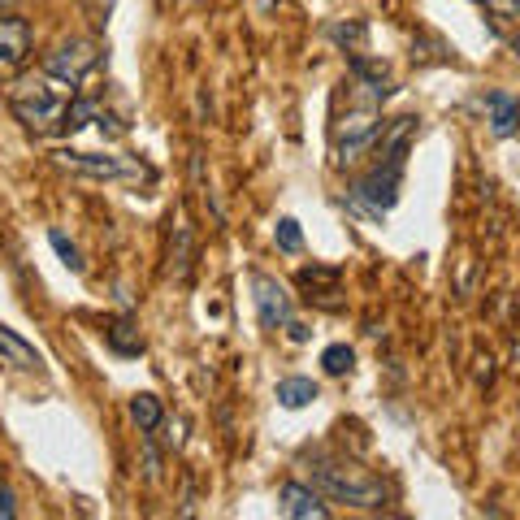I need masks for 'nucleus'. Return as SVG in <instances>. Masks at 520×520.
<instances>
[{
    "mask_svg": "<svg viewBox=\"0 0 520 520\" xmlns=\"http://www.w3.org/2000/svg\"><path fill=\"white\" fill-rule=\"evenodd\" d=\"M312 486L330 494L334 503H351V507H364V512L386 503L382 477H373L356 460H312Z\"/></svg>",
    "mask_w": 520,
    "mask_h": 520,
    "instance_id": "1",
    "label": "nucleus"
},
{
    "mask_svg": "<svg viewBox=\"0 0 520 520\" xmlns=\"http://www.w3.org/2000/svg\"><path fill=\"white\" fill-rule=\"evenodd\" d=\"M364 104H356V109H347L343 117H338L334 126V161L338 165H351L360 161V152H369L377 135H382V113H377V104L386 100V91H373L364 87Z\"/></svg>",
    "mask_w": 520,
    "mask_h": 520,
    "instance_id": "2",
    "label": "nucleus"
},
{
    "mask_svg": "<svg viewBox=\"0 0 520 520\" xmlns=\"http://www.w3.org/2000/svg\"><path fill=\"white\" fill-rule=\"evenodd\" d=\"M9 109L18 113V122L31 126V130H52V126H61V117H65V104L52 96V87L35 83V78L9 87Z\"/></svg>",
    "mask_w": 520,
    "mask_h": 520,
    "instance_id": "3",
    "label": "nucleus"
},
{
    "mask_svg": "<svg viewBox=\"0 0 520 520\" xmlns=\"http://www.w3.org/2000/svg\"><path fill=\"white\" fill-rule=\"evenodd\" d=\"M96 65H100L96 39H65V44H57L44 57V74L57 78V83H65V87H74V83H83Z\"/></svg>",
    "mask_w": 520,
    "mask_h": 520,
    "instance_id": "4",
    "label": "nucleus"
},
{
    "mask_svg": "<svg viewBox=\"0 0 520 520\" xmlns=\"http://www.w3.org/2000/svg\"><path fill=\"white\" fill-rule=\"evenodd\" d=\"M65 169L74 174H87V178H126V182H139V178H152V169L139 161V156H100V152H74V148H61L52 152Z\"/></svg>",
    "mask_w": 520,
    "mask_h": 520,
    "instance_id": "5",
    "label": "nucleus"
},
{
    "mask_svg": "<svg viewBox=\"0 0 520 520\" xmlns=\"http://www.w3.org/2000/svg\"><path fill=\"white\" fill-rule=\"evenodd\" d=\"M252 299H256V317L265 330H278V325L291 321V295L278 278L269 273H252Z\"/></svg>",
    "mask_w": 520,
    "mask_h": 520,
    "instance_id": "6",
    "label": "nucleus"
},
{
    "mask_svg": "<svg viewBox=\"0 0 520 520\" xmlns=\"http://www.w3.org/2000/svg\"><path fill=\"white\" fill-rule=\"evenodd\" d=\"M26 52H31V22L13 18V13H0V78L22 70Z\"/></svg>",
    "mask_w": 520,
    "mask_h": 520,
    "instance_id": "7",
    "label": "nucleus"
},
{
    "mask_svg": "<svg viewBox=\"0 0 520 520\" xmlns=\"http://www.w3.org/2000/svg\"><path fill=\"white\" fill-rule=\"evenodd\" d=\"M412 130H416V117H395L390 130L377 135L373 156L382 165H403V161H408V148H412Z\"/></svg>",
    "mask_w": 520,
    "mask_h": 520,
    "instance_id": "8",
    "label": "nucleus"
},
{
    "mask_svg": "<svg viewBox=\"0 0 520 520\" xmlns=\"http://www.w3.org/2000/svg\"><path fill=\"white\" fill-rule=\"evenodd\" d=\"M278 503H282V512L291 520H325L330 516V507L317 499V490L299 486V481H286V486L278 490Z\"/></svg>",
    "mask_w": 520,
    "mask_h": 520,
    "instance_id": "9",
    "label": "nucleus"
},
{
    "mask_svg": "<svg viewBox=\"0 0 520 520\" xmlns=\"http://www.w3.org/2000/svg\"><path fill=\"white\" fill-rule=\"evenodd\" d=\"M486 109H490L494 135H499V139L516 135V126H520V100H516V96H507V91H490V96H486Z\"/></svg>",
    "mask_w": 520,
    "mask_h": 520,
    "instance_id": "10",
    "label": "nucleus"
},
{
    "mask_svg": "<svg viewBox=\"0 0 520 520\" xmlns=\"http://www.w3.org/2000/svg\"><path fill=\"white\" fill-rule=\"evenodd\" d=\"M0 356H5L9 364H18V369H39V364H44V356H39L31 343H22L9 325H0Z\"/></svg>",
    "mask_w": 520,
    "mask_h": 520,
    "instance_id": "11",
    "label": "nucleus"
},
{
    "mask_svg": "<svg viewBox=\"0 0 520 520\" xmlns=\"http://www.w3.org/2000/svg\"><path fill=\"white\" fill-rule=\"evenodd\" d=\"M317 399V382L312 377H282L278 382V403L282 408H308Z\"/></svg>",
    "mask_w": 520,
    "mask_h": 520,
    "instance_id": "12",
    "label": "nucleus"
},
{
    "mask_svg": "<svg viewBox=\"0 0 520 520\" xmlns=\"http://www.w3.org/2000/svg\"><path fill=\"white\" fill-rule=\"evenodd\" d=\"M130 416H135V425L143 429V434L161 429V421H165L161 399H156V395H135V399H130Z\"/></svg>",
    "mask_w": 520,
    "mask_h": 520,
    "instance_id": "13",
    "label": "nucleus"
},
{
    "mask_svg": "<svg viewBox=\"0 0 520 520\" xmlns=\"http://www.w3.org/2000/svg\"><path fill=\"white\" fill-rule=\"evenodd\" d=\"M109 347L117 356H139L143 351V334L135 330V321H113L109 325Z\"/></svg>",
    "mask_w": 520,
    "mask_h": 520,
    "instance_id": "14",
    "label": "nucleus"
},
{
    "mask_svg": "<svg viewBox=\"0 0 520 520\" xmlns=\"http://www.w3.org/2000/svg\"><path fill=\"white\" fill-rule=\"evenodd\" d=\"M174 234H178V243H174V278H187V265H191V226H187V217L178 213L174 221Z\"/></svg>",
    "mask_w": 520,
    "mask_h": 520,
    "instance_id": "15",
    "label": "nucleus"
},
{
    "mask_svg": "<svg viewBox=\"0 0 520 520\" xmlns=\"http://www.w3.org/2000/svg\"><path fill=\"white\" fill-rule=\"evenodd\" d=\"M321 364H325V373L330 377H347L351 364H356V351H351L347 343H334V347L321 351Z\"/></svg>",
    "mask_w": 520,
    "mask_h": 520,
    "instance_id": "16",
    "label": "nucleus"
},
{
    "mask_svg": "<svg viewBox=\"0 0 520 520\" xmlns=\"http://www.w3.org/2000/svg\"><path fill=\"white\" fill-rule=\"evenodd\" d=\"M91 117H100V104L96 100H74V104H65V117H61V130H83Z\"/></svg>",
    "mask_w": 520,
    "mask_h": 520,
    "instance_id": "17",
    "label": "nucleus"
},
{
    "mask_svg": "<svg viewBox=\"0 0 520 520\" xmlns=\"http://www.w3.org/2000/svg\"><path fill=\"white\" fill-rule=\"evenodd\" d=\"M273 243H278V252L295 256L299 247H304V234H299V221H295V217H282L278 226H273Z\"/></svg>",
    "mask_w": 520,
    "mask_h": 520,
    "instance_id": "18",
    "label": "nucleus"
},
{
    "mask_svg": "<svg viewBox=\"0 0 520 520\" xmlns=\"http://www.w3.org/2000/svg\"><path fill=\"white\" fill-rule=\"evenodd\" d=\"M48 243H52V252L61 256V265H65V269H70V273H83V256H78V247H74L70 239H65L61 230H52V234H48Z\"/></svg>",
    "mask_w": 520,
    "mask_h": 520,
    "instance_id": "19",
    "label": "nucleus"
},
{
    "mask_svg": "<svg viewBox=\"0 0 520 520\" xmlns=\"http://www.w3.org/2000/svg\"><path fill=\"white\" fill-rule=\"evenodd\" d=\"M330 35L338 39V44H360L364 39V26L356 22V26H330Z\"/></svg>",
    "mask_w": 520,
    "mask_h": 520,
    "instance_id": "20",
    "label": "nucleus"
},
{
    "mask_svg": "<svg viewBox=\"0 0 520 520\" xmlns=\"http://www.w3.org/2000/svg\"><path fill=\"white\" fill-rule=\"evenodd\" d=\"M161 429H165V442H169V447H178V442H182V434H178V421H161Z\"/></svg>",
    "mask_w": 520,
    "mask_h": 520,
    "instance_id": "21",
    "label": "nucleus"
},
{
    "mask_svg": "<svg viewBox=\"0 0 520 520\" xmlns=\"http://www.w3.org/2000/svg\"><path fill=\"white\" fill-rule=\"evenodd\" d=\"M286 330H291L295 343H308V325H299V321H286Z\"/></svg>",
    "mask_w": 520,
    "mask_h": 520,
    "instance_id": "22",
    "label": "nucleus"
},
{
    "mask_svg": "<svg viewBox=\"0 0 520 520\" xmlns=\"http://www.w3.org/2000/svg\"><path fill=\"white\" fill-rule=\"evenodd\" d=\"M9 516H13V494L0 490V520H9Z\"/></svg>",
    "mask_w": 520,
    "mask_h": 520,
    "instance_id": "23",
    "label": "nucleus"
},
{
    "mask_svg": "<svg viewBox=\"0 0 520 520\" xmlns=\"http://www.w3.org/2000/svg\"><path fill=\"white\" fill-rule=\"evenodd\" d=\"M512 52H516V57H520V31L512 35Z\"/></svg>",
    "mask_w": 520,
    "mask_h": 520,
    "instance_id": "24",
    "label": "nucleus"
}]
</instances>
